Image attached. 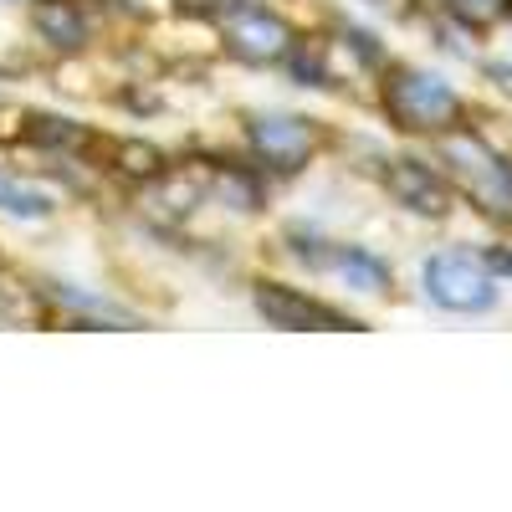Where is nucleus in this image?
Returning a JSON list of instances; mask_svg holds the SVG:
<instances>
[{
  "instance_id": "obj_1",
  "label": "nucleus",
  "mask_w": 512,
  "mask_h": 512,
  "mask_svg": "<svg viewBox=\"0 0 512 512\" xmlns=\"http://www.w3.org/2000/svg\"><path fill=\"white\" fill-rule=\"evenodd\" d=\"M441 159L451 169V180L472 195L477 210H487L492 221H512V164L472 128H446L441 134Z\"/></svg>"
},
{
  "instance_id": "obj_2",
  "label": "nucleus",
  "mask_w": 512,
  "mask_h": 512,
  "mask_svg": "<svg viewBox=\"0 0 512 512\" xmlns=\"http://www.w3.org/2000/svg\"><path fill=\"white\" fill-rule=\"evenodd\" d=\"M379 98H384V113H390L395 128H405V134H431V139L456 128L466 113L451 82H441L436 72H420V67H395L384 77Z\"/></svg>"
},
{
  "instance_id": "obj_3",
  "label": "nucleus",
  "mask_w": 512,
  "mask_h": 512,
  "mask_svg": "<svg viewBox=\"0 0 512 512\" xmlns=\"http://www.w3.org/2000/svg\"><path fill=\"white\" fill-rule=\"evenodd\" d=\"M425 297L446 313H487L497 303L492 267L472 251H441L425 262Z\"/></svg>"
},
{
  "instance_id": "obj_4",
  "label": "nucleus",
  "mask_w": 512,
  "mask_h": 512,
  "mask_svg": "<svg viewBox=\"0 0 512 512\" xmlns=\"http://www.w3.org/2000/svg\"><path fill=\"white\" fill-rule=\"evenodd\" d=\"M221 41H226V52L236 62H251V67H267V62H282L292 52V26L262 6H236L221 16Z\"/></svg>"
},
{
  "instance_id": "obj_5",
  "label": "nucleus",
  "mask_w": 512,
  "mask_h": 512,
  "mask_svg": "<svg viewBox=\"0 0 512 512\" xmlns=\"http://www.w3.org/2000/svg\"><path fill=\"white\" fill-rule=\"evenodd\" d=\"M246 144H251V154L262 159V164H272V169H282V175H292V169H303V164L318 154L323 134L313 128V118L256 113V118H246Z\"/></svg>"
},
{
  "instance_id": "obj_6",
  "label": "nucleus",
  "mask_w": 512,
  "mask_h": 512,
  "mask_svg": "<svg viewBox=\"0 0 512 512\" xmlns=\"http://www.w3.org/2000/svg\"><path fill=\"white\" fill-rule=\"evenodd\" d=\"M256 308L277 328H359L349 313H338V308L292 292V287H277V282H256Z\"/></svg>"
},
{
  "instance_id": "obj_7",
  "label": "nucleus",
  "mask_w": 512,
  "mask_h": 512,
  "mask_svg": "<svg viewBox=\"0 0 512 512\" xmlns=\"http://www.w3.org/2000/svg\"><path fill=\"white\" fill-rule=\"evenodd\" d=\"M384 190H390L405 210L431 216V221H441L451 210V185L420 159H390V169H384Z\"/></svg>"
},
{
  "instance_id": "obj_8",
  "label": "nucleus",
  "mask_w": 512,
  "mask_h": 512,
  "mask_svg": "<svg viewBox=\"0 0 512 512\" xmlns=\"http://www.w3.org/2000/svg\"><path fill=\"white\" fill-rule=\"evenodd\" d=\"M297 251H303L313 267L338 272L354 292H384V287H390V272H384V262H379V256H369V251H359V246H328V251H308V246H297Z\"/></svg>"
},
{
  "instance_id": "obj_9",
  "label": "nucleus",
  "mask_w": 512,
  "mask_h": 512,
  "mask_svg": "<svg viewBox=\"0 0 512 512\" xmlns=\"http://www.w3.org/2000/svg\"><path fill=\"white\" fill-rule=\"evenodd\" d=\"M210 195V169H169V180L164 190L154 195V210L159 216H190V210Z\"/></svg>"
},
{
  "instance_id": "obj_10",
  "label": "nucleus",
  "mask_w": 512,
  "mask_h": 512,
  "mask_svg": "<svg viewBox=\"0 0 512 512\" xmlns=\"http://www.w3.org/2000/svg\"><path fill=\"white\" fill-rule=\"evenodd\" d=\"M36 26L47 41H57L62 52H77L82 41H88V21H82V11L72 6V0H41L36 6Z\"/></svg>"
},
{
  "instance_id": "obj_11",
  "label": "nucleus",
  "mask_w": 512,
  "mask_h": 512,
  "mask_svg": "<svg viewBox=\"0 0 512 512\" xmlns=\"http://www.w3.org/2000/svg\"><path fill=\"white\" fill-rule=\"evenodd\" d=\"M210 195H221L231 210H262V185H256L246 169H231V164L210 169Z\"/></svg>"
},
{
  "instance_id": "obj_12",
  "label": "nucleus",
  "mask_w": 512,
  "mask_h": 512,
  "mask_svg": "<svg viewBox=\"0 0 512 512\" xmlns=\"http://www.w3.org/2000/svg\"><path fill=\"white\" fill-rule=\"evenodd\" d=\"M446 16H456L466 31H492L512 16V0H441Z\"/></svg>"
},
{
  "instance_id": "obj_13",
  "label": "nucleus",
  "mask_w": 512,
  "mask_h": 512,
  "mask_svg": "<svg viewBox=\"0 0 512 512\" xmlns=\"http://www.w3.org/2000/svg\"><path fill=\"white\" fill-rule=\"evenodd\" d=\"M0 210H6V216H21V221H41L52 210V200L41 190H31V185H16V180L0 175Z\"/></svg>"
},
{
  "instance_id": "obj_14",
  "label": "nucleus",
  "mask_w": 512,
  "mask_h": 512,
  "mask_svg": "<svg viewBox=\"0 0 512 512\" xmlns=\"http://www.w3.org/2000/svg\"><path fill=\"white\" fill-rule=\"evenodd\" d=\"M113 159H118V169H123L128 180H154L159 169H164V154L154 144H118Z\"/></svg>"
},
{
  "instance_id": "obj_15",
  "label": "nucleus",
  "mask_w": 512,
  "mask_h": 512,
  "mask_svg": "<svg viewBox=\"0 0 512 512\" xmlns=\"http://www.w3.org/2000/svg\"><path fill=\"white\" fill-rule=\"evenodd\" d=\"M175 6H180L185 16H216V21H221L236 0H175Z\"/></svg>"
},
{
  "instance_id": "obj_16",
  "label": "nucleus",
  "mask_w": 512,
  "mask_h": 512,
  "mask_svg": "<svg viewBox=\"0 0 512 512\" xmlns=\"http://www.w3.org/2000/svg\"><path fill=\"white\" fill-rule=\"evenodd\" d=\"M487 77H492L497 88H502V93L512 98V62H492V67H487Z\"/></svg>"
},
{
  "instance_id": "obj_17",
  "label": "nucleus",
  "mask_w": 512,
  "mask_h": 512,
  "mask_svg": "<svg viewBox=\"0 0 512 512\" xmlns=\"http://www.w3.org/2000/svg\"><path fill=\"white\" fill-rule=\"evenodd\" d=\"M369 6H395V0H369Z\"/></svg>"
}]
</instances>
